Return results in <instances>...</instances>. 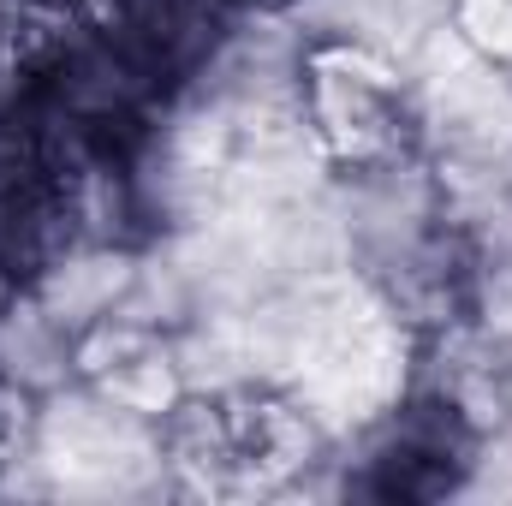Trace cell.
Here are the masks:
<instances>
[{"instance_id":"cell-3","label":"cell","mask_w":512,"mask_h":506,"mask_svg":"<svg viewBox=\"0 0 512 506\" xmlns=\"http://www.w3.org/2000/svg\"><path fill=\"white\" fill-rule=\"evenodd\" d=\"M441 30L477 66L512 78V0H441Z\"/></svg>"},{"instance_id":"cell-1","label":"cell","mask_w":512,"mask_h":506,"mask_svg":"<svg viewBox=\"0 0 512 506\" xmlns=\"http://www.w3.org/2000/svg\"><path fill=\"white\" fill-rule=\"evenodd\" d=\"M298 120L316 167L340 179H370L429 155L405 60L352 30L298 42Z\"/></svg>"},{"instance_id":"cell-2","label":"cell","mask_w":512,"mask_h":506,"mask_svg":"<svg viewBox=\"0 0 512 506\" xmlns=\"http://www.w3.org/2000/svg\"><path fill=\"white\" fill-rule=\"evenodd\" d=\"M227 411H233V441H239V465H245V489H304L316 471H334L340 441L334 423L316 411V399H304L298 387L280 381H239L221 387Z\"/></svg>"},{"instance_id":"cell-4","label":"cell","mask_w":512,"mask_h":506,"mask_svg":"<svg viewBox=\"0 0 512 506\" xmlns=\"http://www.w3.org/2000/svg\"><path fill=\"white\" fill-rule=\"evenodd\" d=\"M42 417H48V393H36L30 381H18V376L0 370V471L36 465Z\"/></svg>"}]
</instances>
